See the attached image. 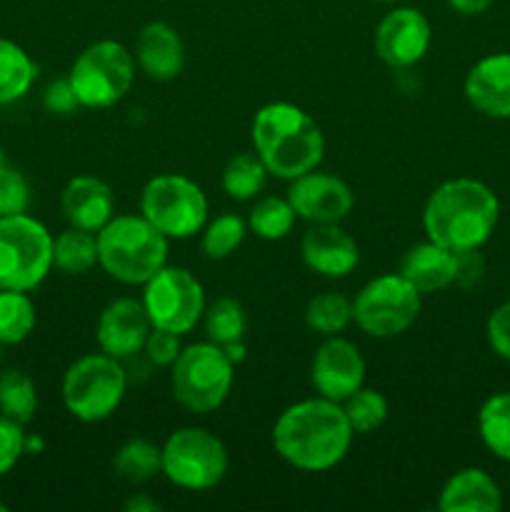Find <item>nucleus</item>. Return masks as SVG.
I'll use <instances>...</instances> for the list:
<instances>
[{"label":"nucleus","mask_w":510,"mask_h":512,"mask_svg":"<svg viewBox=\"0 0 510 512\" xmlns=\"http://www.w3.org/2000/svg\"><path fill=\"white\" fill-rule=\"evenodd\" d=\"M123 508L128 512H155L160 510V505L153 498H148V495H133L130 500H125Z\"/></svg>","instance_id":"nucleus-41"},{"label":"nucleus","mask_w":510,"mask_h":512,"mask_svg":"<svg viewBox=\"0 0 510 512\" xmlns=\"http://www.w3.org/2000/svg\"><path fill=\"white\" fill-rule=\"evenodd\" d=\"M180 335L170 333V330L153 328L150 330L148 340H145V358L148 363H153L155 368H170L175 363V358L180 355Z\"/></svg>","instance_id":"nucleus-37"},{"label":"nucleus","mask_w":510,"mask_h":512,"mask_svg":"<svg viewBox=\"0 0 510 512\" xmlns=\"http://www.w3.org/2000/svg\"><path fill=\"white\" fill-rule=\"evenodd\" d=\"M288 200L295 215L310 225L343 223L355 205V195L343 178L323 170H310L290 180Z\"/></svg>","instance_id":"nucleus-13"},{"label":"nucleus","mask_w":510,"mask_h":512,"mask_svg":"<svg viewBox=\"0 0 510 512\" xmlns=\"http://www.w3.org/2000/svg\"><path fill=\"white\" fill-rule=\"evenodd\" d=\"M95 238L98 265L123 285H145L168 265L170 240L143 215H113Z\"/></svg>","instance_id":"nucleus-4"},{"label":"nucleus","mask_w":510,"mask_h":512,"mask_svg":"<svg viewBox=\"0 0 510 512\" xmlns=\"http://www.w3.org/2000/svg\"><path fill=\"white\" fill-rule=\"evenodd\" d=\"M25 425L0 413V478L8 475L25 455Z\"/></svg>","instance_id":"nucleus-36"},{"label":"nucleus","mask_w":510,"mask_h":512,"mask_svg":"<svg viewBox=\"0 0 510 512\" xmlns=\"http://www.w3.org/2000/svg\"><path fill=\"white\" fill-rule=\"evenodd\" d=\"M0 413L20 425H28L38 413V390L33 378L23 370H3L0 373Z\"/></svg>","instance_id":"nucleus-28"},{"label":"nucleus","mask_w":510,"mask_h":512,"mask_svg":"<svg viewBox=\"0 0 510 512\" xmlns=\"http://www.w3.org/2000/svg\"><path fill=\"white\" fill-rule=\"evenodd\" d=\"M3 348H5V345H3V343H0V358H3Z\"/></svg>","instance_id":"nucleus-45"},{"label":"nucleus","mask_w":510,"mask_h":512,"mask_svg":"<svg viewBox=\"0 0 510 512\" xmlns=\"http://www.w3.org/2000/svg\"><path fill=\"white\" fill-rule=\"evenodd\" d=\"M128 390V373L118 358L90 353L75 360L63 375V405L80 423H103L120 408Z\"/></svg>","instance_id":"nucleus-6"},{"label":"nucleus","mask_w":510,"mask_h":512,"mask_svg":"<svg viewBox=\"0 0 510 512\" xmlns=\"http://www.w3.org/2000/svg\"><path fill=\"white\" fill-rule=\"evenodd\" d=\"M478 433L495 458L510 463V390L490 395L480 405Z\"/></svg>","instance_id":"nucleus-26"},{"label":"nucleus","mask_w":510,"mask_h":512,"mask_svg":"<svg viewBox=\"0 0 510 512\" xmlns=\"http://www.w3.org/2000/svg\"><path fill=\"white\" fill-rule=\"evenodd\" d=\"M133 58L150 80L168 83V80L178 78L185 65L183 38L173 25L153 20V23L143 25V30L138 33Z\"/></svg>","instance_id":"nucleus-20"},{"label":"nucleus","mask_w":510,"mask_h":512,"mask_svg":"<svg viewBox=\"0 0 510 512\" xmlns=\"http://www.w3.org/2000/svg\"><path fill=\"white\" fill-rule=\"evenodd\" d=\"M503 493L498 483L480 468H463L450 475L438 498L443 512H498Z\"/></svg>","instance_id":"nucleus-22"},{"label":"nucleus","mask_w":510,"mask_h":512,"mask_svg":"<svg viewBox=\"0 0 510 512\" xmlns=\"http://www.w3.org/2000/svg\"><path fill=\"white\" fill-rule=\"evenodd\" d=\"M295 210L288 198L278 195H265L253 205L248 215V228L263 240H283L293 233Z\"/></svg>","instance_id":"nucleus-31"},{"label":"nucleus","mask_w":510,"mask_h":512,"mask_svg":"<svg viewBox=\"0 0 510 512\" xmlns=\"http://www.w3.org/2000/svg\"><path fill=\"white\" fill-rule=\"evenodd\" d=\"M500 220V200L475 178H453L430 193L423 208V228L428 240L453 250H480Z\"/></svg>","instance_id":"nucleus-2"},{"label":"nucleus","mask_w":510,"mask_h":512,"mask_svg":"<svg viewBox=\"0 0 510 512\" xmlns=\"http://www.w3.org/2000/svg\"><path fill=\"white\" fill-rule=\"evenodd\" d=\"M30 208V185L18 168L8 163V158L0 160V218L5 215H18Z\"/></svg>","instance_id":"nucleus-35"},{"label":"nucleus","mask_w":510,"mask_h":512,"mask_svg":"<svg viewBox=\"0 0 510 512\" xmlns=\"http://www.w3.org/2000/svg\"><path fill=\"white\" fill-rule=\"evenodd\" d=\"M378 3H398V0H378Z\"/></svg>","instance_id":"nucleus-44"},{"label":"nucleus","mask_w":510,"mask_h":512,"mask_svg":"<svg viewBox=\"0 0 510 512\" xmlns=\"http://www.w3.org/2000/svg\"><path fill=\"white\" fill-rule=\"evenodd\" d=\"M268 175V168L258 153H240L225 163L220 183L233 200H253L255 195L263 193Z\"/></svg>","instance_id":"nucleus-29"},{"label":"nucleus","mask_w":510,"mask_h":512,"mask_svg":"<svg viewBox=\"0 0 510 512\" xmlns=\"http://www.w3.org/2000/svg\"><path fill=\"white\" fill-rule=\"evenodd\" d=\"M310 380L318 390L320 398L333 403H343L345 398L365 385V360L358 345L340 335H330L325 343L315 350Z\"/></svg>","instance_id":"nucleus-14"},{"label":"nucleus","mask_w":510,"mask_h":512,"mask_svg":"<svg viewBox=\"0 0 510 512\" xmlns=\"http://www.w3.org/2000/svg\"><path fill=\"white\" fill-rule=\"evenodd\" d=\"M143 305L153 328L188 335L205 313L203 283L188 268L165 265L143 285Z\"/></svg>","instance_id":"nucleus-12"},{"label":"nucleus","mask_w":510,"mask_h":512,"mask_svg":"<svg viewBox=\"0 0 510 512\" xmlns=\"http://www.w3.org/2000/svg\"><path fill=\"white\" fill-rule=\"evenodd\" d=\"M43 103L50 113H58V115H68V113H73L75 108H80V103H78V98H75L73 88H70L68 78L50 83L48 88H45Z\"/></svg>","instance_id":"nucleus-39"},{"label":"nucleus","mask_w":510,"mask_h":512,"mask_svg":"<svg viewBox=\"0 0 510 512\" xmlns=\"http://www.w3.org/2000/svg\"><path fill=\"white\" fill-rule=\"evenodd\" d=\"M38 78V65L13 40L0 35V105L23 98Z\"/></svg>","instance_id":"nucleus-24"},{"label":"nucleus","mask_w":510,"mask_h":512,"mask_svg":"<svg viewBox=\"0 0 510 512\" xmlns=\"http://www.w3.org/2000/svg\"><path fill=\"white\" fill-rule=\"evenodd\" d=\"M203 320L210 343L220 345V348L243 343L245 330H248V315L235 298H218L205 305Z\"/></svg>","instance_id":"nucleus-27"},{"label":"nucleus","mask_w":510,"mask_h":512,"mask_svg":"<svg viewBox=\"0 0 510 512\" xmlns=\"http://www.w3.org/2000/svg\"><path fill=\"white\" fill-rule=\"evenodd\" d=\"M433 40L428 18L415 8H395L375 30V53L388 68L403 70L425 58Z\"/></svg>","instance_id":"nucleus-15"},{"label":"nucleus","mask_w":510,"mask_h":512,"mask_svg":"<svg viewBox=\"0 0 510 512\" xmlns=\"http://www.w3.org/2000/svg\"><path fill=\"white\" fill-rule=\"evenodd\" d=\"M448 5L460 15H480L493 5V0H448Z\"/></svg>","instance_id":"nucleus-40"},{"label":"nucleus","mask_w":510,"mask_h":512,"mask_svg":"<svg viewBox=\"0 0 510 512\" xmlns=\"http://www.w3.org/2000/svg\"><path fill=\"white\" fill-rule=\"evenodd\" d=\"M465 98L488 118H510V53L480 58L465 75Z\"/></svg>","instance_id":"nucleus-18"},{"label":"nucleus","mask_w":510,"mask_h":512,"mask_svg":"<svg viewBox=\"0 0 510 512\" xmlns=\"http://www.w3.org/2000/svg\"><path fill=\"white\" fill-rule=\"evenodd\" d=\"M135 58L118 40H98L75 58L68 83L80 108H113L133 88Z\"/></svg>","instance_id":"nucleus-7"},{"label":"nucleus","mask_w":510,"mask_h":512,"mask_svg":"<svg viewBox=\"0 0 510 512\" xmlns=\"http://www.w3.org/2000/svg\"><path fill=\"white\" fill-rule=\"evenodd\" d=\"M423 293L400 273L365 283L353 298V323L370 338H395L418 320Z\"/></svg>","instance_id":"nucleus-10"},{"label":"nucleus","mask_w":510,"mask_h":512,"mask_svg":"<svg viewBox=\"0 0 510 512\" xmlns=\"http://www.w3.org/2000/svg\"><path fill=\"white\" fill-rule=\"evenodd\" d=\"M150 330H153V323L145 313L143 300L115 298L100 313L95 340H98V348L110 358L128 360L143 353Z\"/></svg>","instance_id":"nucleus-16"},{"label":"nucleus","mask_w":510,"mask_h":512,"mask_svg":"<svg viewBox=\"0 0 510 512\" xmlns=\"http://www.w3.org/2000/svg\"><path fill=\"white\" fill-rule=\"evenodd\" d=\"M163 475L175 488L210 490L228 473L223 440L205 428H180L168 435L163 448Z\"/></svg>","instance_id":"nucleus-11"},{"label":"nucleus","mask_w":510,"mask_h":512,"mask_svg":"<svg viewBox=\"0 0 510 512\" xmlns=\"http://www.w3.org/2000/svg\"><path fill=\"white\" fill-rule=\"evenodd\" d=\"M140 215L168 240H185L208 223V198L195 180L163 173L145 183L140 193Z\"/></svg>","instance_id":"nucleus-9"},{"label":"nucleus","mask_w":510,"mask_h":512,"mask_svg":"<svg viewBox=\"0 0 510 512\" xmlns=\"http://www.w3.org/2000/svg\"><path fill=\"white\" fill-rule=\"evenodd\" d=\"M40 450H43V440L25 435V453H40Z\"/></svg>","instance_id":"nucleus-42"},{"label":"nucleus","mask_w":510,"mask_h":512,"mask_svg":"<svg viewBox=\"0 0 510 512\" xmlns=\"http://www.w3.org/2000/svg\"><path fill=\"white\" fill-rule=\"evenodd\" d=\"M485 338L498 358L510 363V300L500 303L485 323Z\"/></svg>","instance_id":"nucleus-38"},{"label":"nucleus","mask_w":510,"mask_h":512,"mask_svg":"<svg viewBox=\"0 0 510 512\" xmlns=\"http://www.w3.org/2000/svg\"><path fill=\"white\" fill-rule=\"evenodd\" d=\"M353 438L343 405L320 395L285 408L273 425L275 453L303 473H325L343 463Z\"/></svg>","instance_id":"nucleus-1"},{"label":"nucleus","mask_w":510,"mask_h":512,"mask_svg":"<svg viewBox=\"0 0 510 512\" xmlns=\"http://www.w3.org/2000/svg\"><path fill=\"white\" fill-rule=\"evenodd\" d=\"M35 328V305L23 290H0V343L18 345Z\"/></svg>","instance_id":"nucleus-32"},{"label":"nucleus","mask_w":510,"mask_h":512,"mask_svg":"<svg viewBox=\"0 0 510 512\" xmlns=\"http://www.w3.org/2000/svg\"><path fill=\"white\" fill-rule=\"evenodd\" d=\"M350 323H353V300L333 290L315 295L305 305V325L325 338L340 335Z\"/></svg>","instance_id":"nucleus-30"},{"label":"nucleus","mask_w":510,"mask_h":512,"mask_svg":"<svg viewBox=\"0 0 510 512\" xmlns=\"http://www.w3.org/2000/svg\"><path fill=\"white\" fill-rule=\"evenodd\" d=\"M250 135L268 173L280 180H295L323 163V130L293 103L263 105L255 113Z\"/></svg>","instance_id":"nucleus-3"},{"label":"nucleus","mask_w":510,"mask_h":512,"mask_svg":"<svg viewBox=\"0 0 510 512\" xmlns=\"http://www.w3.org/2000/svg\"><path fill=\"white\" fill-rule=\"evenodd\" d=\"M53 270V235L28 213L0 218V290L38 288Z\"/></svg>","instance_id":"nucleus-8"},{"label":"nucleus","mask_w":510,"mask_h":512,"mask_svg":"<svg viewBox=\"0 0 510 512\" xmlns=\"http://www.w3.org/2000/svg\"><path fill=\"white\" fill-rule=\"evenodd\" d=\"M60 210L68 225L98 233L115 215V195L95 175H75L60 193Z\"/></svg>","instance_id":"nucleus-19"},{"label":"nucleus","mask_w":510,"mask_h":512,"mask_svg":"<svg viewBox=\"0 0 510 512\" xmlns=\"http://www.w3.org/2000/svg\"><path fill=\"white\" fill-rule=\"evenodd\" d=\"M233 380L235 363L210 340L183 348L170 365L173 398L195 415L215 413L228 400Z\"/></svg>","instance_id":"nucleus-5"},{"label":"nucleus","mask_w":510,"mask_h":512,"mask_svg":"<svg viewBox=\"0 0 510 512\" xmlns=\"http://www.w3.org/2000/svg\"><path fill=\"white\" fill-rule=\"evenodd\" d=\"M98 265V238L83 228L58 233L53 238V268L63 275H85Z\"/></svg>","instance_id":"nucleus-23"},{"label":"nucleus","mask_w":510,"mask_h":512,"mask_svg":"<svg viewBox=\"0 0 510 512\" xmlns=\"http://www.w3.org/2000/svg\"><path fill=\"white\" fill-rule=\"evenodd\" d=\"M300 258L305 268L323 278H348L360 263V248L340 223L310 225L300 240Z\"/></svg>","instance_id":"nucleus-17"},{"label":"nucleus","mask_w":510,"mask_h":512,"mask_svg":"<svg viewBox=\"0 0 510 512\" xmlns=\"http://www.w3.org/2000/svg\"><path fill=\"white\" fill-rule=\"evenodd\" d=\"M203 253L210 260H225L243 245L248 223L235 213H223L215 220H210L203 230Z\"/></svg>","instance_id":"nucleus-34"},{"label":"nucleus","mask_w":510,"mask_h":512,"mask_svg":"<svg viewBox=\"0 0 510 512\" xmlns=\"http://www.w3.org/2000/svg\"><path fill=\"white\" fill-rule=\"evenodd\" d=\"M0 512H8V505H5V503H0Z\"/></svg>","instance_id":"nucleus-43"},{"label":"nucleus","mask_w":510,"mask_h":512,"mask_svg":"<svg viewBox=\"0 0 510 512\" xmlns=\"http://www.w3.org/2000/svg\"><path fill=\"white\" fill-rule=\"evenodd\" d=\"M398 273L408 278L423 295L438 293L458 280V253L433 243V240H425V243L413 245L403 255Z\"/></svg>","instance_id":"nucleus-21"},{"label":"nucleus","mask_w":510,"mask_h":512,"mask_svg":"<svg viewBox=\"0 0 510 512\" xmlns=\"http://www.w3.org/2000/svg\"><path fill=\"white\" fill-rule=\"evenodd\" d=\"M340 405H343L345 418H348L355 435L375 433L388 420V400H385V395L380 390L365 388V385L360 390H355Z\"/></svg>","instance_id":"nucleus-33"},{"label":"nucleus","mask_w":510,"mask_h":512,"mask_svg":"<svg viewBox=\"0 0 510 512\" xmlns=\"http://www.w3.org/2000/svg\"><path fill=\"white\" fill-rule=\"evenodd\" d=\"M113 468L118 478L133 485H143L163 473V450L145 438H133L120 445L113 458Z\"/></svg>","instance_id":"nucleus-25"}]
</instances>
